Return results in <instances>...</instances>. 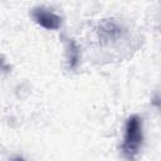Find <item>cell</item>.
<instances>
[{
	"instance_id": "cell-1",
	"label": "cell",
	"mask_w": 161,
	"mask_h": 161,
	"mask_svg": "<svg viewBox=\"0 0 161 161\" xmlns=\"http://www.w3.org/2000/svg\"><path fill=\"white\" fill-rule=\"evenodd\" d=\"M143 143V125L138 114H132L126 119L122 142V153L127 160H133L140 153Z\"/></svg>"
},
{
	"instance_id": "cell-2",
	"label": "cell",
	"mask_w": 161,
	"mask_h": 161,
	"mask_svg": "<svg viewBox=\"0 0 161 161\" xmlns=\"http://www.w3.org/2000/svg\"><path fill=\"white\" fill-rule=\"evenodd\" d=\"M30 15L38 25L47 30H58L62 26V16L44 6H36L31 9Z\"/></svg>"
},
{
	"instance_id": "cell-3",
	"label": "cell",
	"mask_w": 161,
	"mask_h": 161,
	"mask_svg": "<svg viewBox=\"0 0 161 161\" xmlns=\"http://www.w3.org/2000/svg\"><path fill=\"white\" fill-rule=\"evenodd\" d=\"M65 50H67V62L70 69L75 68L79 62V48L73 39H67L65 42Z\"/></svg>"
},
{
	"instance_id": "cell-4",
	"label": "cell",
	"mask_w": 161,
	"mask_h": 161,
	"mask_svg": "<svg viewBox=\"0 0 161 161\" xmlns=\"http://www.w3.org/2000/svg\"><path fill=\"white\" fill-rule=\"evenodd\" d=\"M11 161H23V158H21V157H16V158H14V160H11Z\"/></svg>"
}]
</instances>
